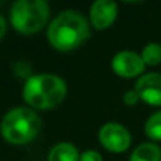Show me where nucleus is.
Returning <instances> with one entry per match:
<instances>
[{
  "label": "nucleus",
  "instance_id": "f257e3e1",
  "mask_svg": "<svg viewBox=\"0 0 161 161\" xmlns=\"http://www.w3.org/2000/svg\"><path fill=\"white\" fill-rule=\"evenodd\" d=\"M89 24L82 14L68 10L59 13L48 27V40L57 50L69 51L89 38Z\"/></svg>",
  "mask_w": 161,
  "mask_h": 161
},
{
  "label": "nucleus",
  "instance_id": "f03ea898",
  "mask_svg": "<svg viewBox=\"0 0 161 161\" xmlns=\"http://www.w3.org/2000/svg\"><path fill=\"white\" fill-rule=\"evenodd\" d=\"M67 85L59 76L40 74L27 79L23 91L24 100L36 109H50L62 102Z\"/></svg>",
  "mask_w": 161,
  "mask_h": 161
},
{
  "label": "nucleus",
  "instance_id": "7ed1b4c3",
  "mask_svg": "<svg viewBox=\"0 0 161 161\" xmlns=\"http://www.w3.org/2000/svg\"><path fill=\"white\" fill-rule=\"evenodd\" d=\"M41 119L28 108H14L3 117L2 134L13 144H24L38 136Z\"/></svg>",
  "mask_w": 161,
  "mask_h": 161
},
{
  "label": "nucleus",
  "instance_id": "20e7f679",
  "mask_svg": "<svg viewBox=\"0 0 161 161\" xmlns=\"http://www.w3.org/2000/svg\"><path fill=\"white\" fill-rule=\"evenodd\" d=\"M48 17L50 6L44 0H19L11 6V24L23 34L40 31L48 21Z\"/></svg>",
  "mask_w": 161,
  "mask_h": 161
},
{
  "label": "nucleus",
  "instance_id": "39448f33",
  "mask_svg": "<svg viewBox=\"0 0 161 161\" xmlns=\"http://www.w3.org/2000/svg\"><path fill=\"white\" fill-rule=\"evenodd\" d=\"M99 140L103 144V147L113 153L127 150L130 146V133L127 129L123 127L119 123H106L102 126L99 131Z\"/></svg>",
  "mask_w": 161,
  "mask_h": 161
},
{
  "label": "nucleus",
  "instance_id": "423d86ee",
  "mask_svg": "<svg viewBox=\"0 0 161 161\" xmlns=\"http://www.w3.org/2000/svg\"><path fill=\"white\" fill-rule=\"evenodd\" d=\"M112 68L117 75L131 78L144 71V61L133 51H120L112 59Z\"/></svg>",
  "mask_w": 161,
  "mask_h": 161
},
{
  "label": "nucleus",
  "instance_id": "0eeeda50",
  "mask_svg": "<svg viewBox=\"0 0 161 161\" xmlns=\"http://www.w3.org/2000/svg\"><path fill=\"white\" fill-rule=\"evenodd\" d=\"M134 91L148 105L161 106V74H146L137 80Z\"/></svg>",
  "mask_w": 161,
  "mask_h": 161
},
{
  "label": "nucleus",
  "instance_id": "6e6552de",
  "mask_svg": "<svg viewBox=\"0 0 161 161\" xmlns=\"http://www.w3.org/2000/svg\"><path fill=\"white\" fill-rule=\"evenodd\" d=\"M117 6L113 0H97L91 7V21L96 28H106L114 21Z\"/></svg>",
  "mask_w": 161,
  "mask_h": 161
},
{
  "label": "nucleus",
  "instance_id": "1a4fd4ad",
  "mask_svg": "<svg viewBox=\"0 0 161 161\" xmlns=\"http://www.w3.org/2000/svg\"><path fill=\"white\" fill-rule=\"evenodd\" d=\"M80 156L76 147L71 143H59L50 151L48 161H79Z\"/></svg>",
  "mask_w": 161,
  "mask_h": 161
},
{
  "label": "nucleus",
  "instance_id": "9d476101",
  "mask_svg": "<svg viewBox=\"0 0 161 161\" xmlns=\"http://www.w3.org/2000/svg\"><path fill=\"white\" fill-rule=\"evenodd\" d=\"M130 161H161V150L153 143H143L133 151Z\"/></svg>",
  "mask_w": 161,
  "mask_h": 161
},
{
  "label": "nucleus",
  "instance_id": "9b49d317",
  "mask_svg": "<svg viewBox=\"0 0 161 161\" xmlns=\"http://www.w3.org/2000/svg\"><path fill=\"white\" fill-rule=\"evenodd\" d=\"M142 58L144 64L157 65L161 62V45L157 42H150L144 47L142 53Z\"/></svg>",
  "mask_w": 161,
  "mask_h": 161
},
{
  "label": "nucleus",
  "instance_id": "f8f14e48",
  "mask_svg": "<svg viewBox=\"0 0 161 161\" xmlns=\"http://www.w3.org/2000/svg\"><path fill=\"white\" fill-rule=\"evenodd\" d=\"M146 134L153 140H161V112L148 117L146 123Z\"/></svg>",
  "mask_w": 161,
  "mask_h": 161
},
{
  "label": "nucleus",
  "instance_id": "ddd939ff",
  "mask_svg": "<svg viewBox=\"0 0 161 161\" xmlns=\"http://www.w3.org/2000/svg\"><path fill=\"white\" fill-rule=\"evenodd\" d=\"M139 99L140 96L136 91H127L125 93V96H123V100H125L126 105H136L139 102Z\"/></svg>",
  "mask_w": 161,
  "mask_h": 161
},
{
  "label": "nucleus",
  "instance_id": "4468645a",
  "mask_svg": "<svg viewBox=\"0 0 161 161\" xmlns=\"http://www.w3.org/2000/svg\"><path fill=\"white\" fill-rule=\"evenodd\" d=\"M79 161H102V157H100L99 153H96V151H85V153L80 156Z\"/></svg>",
  "mask_w": 161,
  "mask_h": 161
},
{
  "label": "nucleus",
  "instance_id": "2eb2a0df",
  "mask_svg": "<svg viewBox=\"0 0 161 161\" xmlns=\"http://www.w3.org/2000/svg\"><path fill=\"white\" fill-rule=\"evenodd\" d=\"M6 28H7V24H6V19L2 16V14H0V38L4 36Z\"/></svg>",
  "mask_w": 161,
  "mask_h": 161
}]
</instances>
